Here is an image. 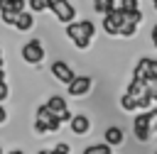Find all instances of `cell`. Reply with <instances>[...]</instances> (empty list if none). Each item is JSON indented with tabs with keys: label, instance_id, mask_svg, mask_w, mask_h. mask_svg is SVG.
Listing matches in <instances>:
<instances>
[{
	"label": "cell",
	"instance_id": "d4e9b609",
	"mask_svg": "<svg viewBox=\"0 0 157 154\" xmlns=\"http://www.w3.org/2000/svg\"><path fill=\"white\" fill-rule=\"evenodd\" d=\"M56 2H59V0H47V10H49L52 5H56Z\"/></svg>",
	"mask_w": 157,
	"mask_h": 154
},
{
	"label": "cell",
	"instance_id": "5bb4252c",
	"mask_svg": "<svg viewBox=\"0 0 157 154\" xmlns=\"http://www.w3.org/2000/svg\"><path fill=\"white\" fill-rule=\"evenodd\" d=\"M81 154H113V147L105 144V142H103V144H88Z\"/></svg>",
	"mask_w": 157,
	"mask_h": 154
},
{
	"label": "cell",
	"instance_id": "44dd1931",
	"mask_svg": "<svg viewBox=\"0 0 157 154\" xmlns=\"http://www.w3.org/2000/svg\"><path fill=\"white\" fill-rule=\"evenodd\" d=\"M34 132H37V134H47V125H44L42 120H37V117H34Z\"/></svg>",
	"mask_w": 157,
	"mask_h": 154
},
{
	"label": "cell",
	"instance_id": "ffe728a7",
	"mask_svg": "<svg viewBox=\"0 0 157 154\" xmlns=\"http://www.w3.org/2000/svg\"><path fill=\"white\" fill-rule=\"evenodd\" d=\"M145 83H147V93H150L152 103H157V78H152V81H145Z\"/></svg>",
	"mask_w": 157,
	"mask_h": 154
},
{
	"label": "cell",
	"instance_id": "ac0fdd59",
	"mask_svg": "<svg viewBox=\"0 0 157 154\" xmlns=\"http://www.w3.org/2000/svg\"><path fill=\"white\" fill-rule=\"evenodd\" d=\"M49 154H71V147L66 144V142H56L52 149H47Z\"/></svg>",
	"mask_w": 157,
	"mask_h": 154
},
{
	"label": "cell",
	"instance_id": "7a4b0ae2",
	"mask_svg": "<svg viewBox=\"0 0 157 154\" xmlns=\"http://www.w3.org/2000/svg\"><path fill=\"white\" fill-rule=\"evenodd\" d=\"M157 120V110H145V112H137L135 120H132V132L137 137V142H147L152 137V125Z\"/></svg>",
	"mask_w": 157,
	"mask_h": 154
},
{
	"label": "cell",
	"instance_id": "603a6c76",
	"mask_svg": "<svg viewBox=\"0 0 157 154\" xmlns=\"http://www.w3.org/2000/svg\"><path fill=\"white\" fill-rule=\"evenodd\" d=\"M150 37H152V44H155V49H157V22H155V27H152V34H150Z\"/></svg>",
	"mask_w": 157,
	"mask_h": 154
},
{
	"label": "cell",
	"instance_id": "2e32d148",
	"mask_svg": "<svg viewBox=\"0 0 157 154\" xmlns=\"http://www.w3.org/2000/svg\"><path fill=\"white\" fill-rule=\"evenodd\" d=\"M10 98V83H7V76H5V68H0V103Z\"/></svg>",
	"mask_w": 157,
	"mask_h": 154
},
{
	"label": "cell",
	"instance_id": "cb8c5ba5",
	"mask_svg": "<svg viewBox=\"0 0 157 154\" xmlns=\"http://www.w3.org/2000/svg\"><path fill=\"white\" fill-rule=\"evenodd\" d=\"M5 120H7V110H5V108H2V105H0V125H2V122H5Z\"/></svg>",
	"mask_w": 157,
	"mask_h": 154
},
{
	"label": "cell",
	"instance_id": "7402d4cb",
	"mask_svg": "<svg viewBox=\"0 0 157 154\" xmlns=\"http://www.w3.org/2000/svg\"><path fill=\"white\" fill-rule=\"evenodd\" d=\"M120 7H140V0H120Z\"/></svg>",
	"mask_w": 157,
	"mask_h": 154
},
{
	"label": "cell",
	"instance_id": "9c48e42d",
	"mask_svg": "<svg viewBox=\"0 0 157 154\" xmlns=\"http://www.w3.org/2000/svg\"><path fill=\"white\" fill-rule=\"evenodd\" d=\"M37 120H42V122L47 125V132H56V130L61 127L59 115H54L47 105H39V108H37Z\"/></svg>",
	"mask_w": 157,
	"mask_h": 154
},
{
	"label": "cell",
	"instance_id": "8992f818",
	"mask_svg": "<svg viewBox=\"0 0 157 154\" xmlns=\"http://www.w3.org/2000/svg\"><path fill=\"white\" fill-rule=\"evenodd\" d=\"M91 86H93V78L91 76H74L71 83H66V90L74 98H83V95H88Z\"/></svg>",
	"mask_w": 157,
	"mask_h": 154
},
{
	"label": "cell",
	"instance_id": "4dcf8cb0",
	"mask_svg": "<svg viewBox=\"0 0 157 154\" xmlns=\"http://www.w3.org/2000/svg\"><path fill=\"white\" fill-rule=\"evenodd\" d=\"M155 154H157V152H155Z\"/></svg>",
	"mask_w": 157,
	"mask_h": 154
},
{
	"label": "cell",
	"instance_id": "f1b7e54d",
	"mask_svg": "<svg viewBox=\"0 0 157 154\" xmlns=\"http://www.w3.org/2000/svg\"><path fill=\"white\" fill-rule=\"evenodd\" d=\"M152 5H155V10H157V0H152Z\"/></svg>",
	"mask_w": 157,
	"mask_h": 154
},
{
	"label": "cell",
	"instance_id": "277c9868",
	"mask_svg": "<svg viewBox=\"0 0 157 154\" xmlns=\"http://www.w3.org/2000/svg\"><path fill=\"white\" fill-rule=\"evenodd\" d=\"M125 93L135 98V103H137V110H150V105H152V98H150V93H147V83H145V81H140V78H132Z\"/></svg>",
	"mask_w": 157,
	"mask_h": 154
},
{
	"label": "cell",
	"instance_id": "30bf717a",
	"mask_svg": "<svg viewBox=\"0 0 157 154\" xmlns=\"http://www.w3.org/2000/svg\"><path fill=\"white\" fill-rule=\"evenodd\" d=\"M17 32H29L32 27H34V12H29V10H22V12H17V17H15V24H12Z\"/></svg>",
	"mask_w": 157,
	"mask_h": 154
},
{
	"label": "cell",
	"instance_id": "3957f363",
	"mask_svg": "<svg viewBox=\"0 0 157 154\" xmlns=\"http://www.w3.org/2000/svg\"><path fill=\"white\" fill-rule=\"evenodd\" d=\"M20 56H22V61L29 64V66L42 64V61H44V44H42V39H29V42H25L22 49H20Z\"/></svg>",
	"mask_w": 157,
	"mask_h": 154
},
{
	"label": "cell",
	"instance_id": "e0dca14e",
	"mask_svg": "<svg viewBox=\"0 0 157 154\" xmlns=\"http://www.w3.org/2000/svg\"><path fill=\"white\" fill-rule=\"evenodd\" d=\"M113 7H115V0H93V10L101 12V15H105V12L113 10Z\"/></svg>",
	"mask_w": 157,
	"mask_h": 154
},
{
	"label": "cell",
	"instance_id": "4fadbf2b",
	"mask_svg": "<svg viewBox=\"0 0 157 154\" xmlns=\"http://www.w3.org/2000/svg\"><path fill=\"white\" fill-rule=\"evenodd\" d=\"M54 115H61V112H66L69 110V103H66V98L64 95H49V100L44 103Z\"/></svg>",
	"mask_w": 157,
	"mask_h": 154
},
{
	"label": "cell",
	"instance_id": "5b68a950",
	"mask_svg": "<svg viewBox=\"0 0 157 154\" xmlns=\"http://www.w3.org/2000/svg\"><path fill=\"white\" fill-rule=\"evenodd\" d=\"M132 78H140V81H152V78H157V59H150V56L137 59V64H135V68H132Z\"/></svg>",
	"mask_w": 157,
	"mask_h": 154
},
{
	"label": "cell",
	"instance_id": "6da1fadb",
	"mask_svg": "<svg viewBox=\"0 0 157 154\" xmlns=\"http://www.w3.org/2000/svg\"><path fill=\"white\" fill-rule=\"evenodd\" d=\"M93 34H96V24L91 22V20H74V22H69L66 24V37L74 42V46L76 49H88V44H91V39H93Z\"/></svg>",
	"mask_w": 157,
	"mask_h": 154
},
{
	"label": "cell",
	"instance_id": "52a82bcc",
	"mask_svg": "<svg viewBox=\"0 0 157 154\" xmlns=\"http://www.w3.org/2000/svg\"><path fill=\"white\" fill-rule=\"evenodd\" d=\"M49 10L54 12V17H56L61 24H69V22H74V20H76V7H74L69 0H59V2H56V5H52Z\"/></svg>",
	"mask_w": 157,
	"mask_h": 154
},
{
	"label": "cell",
	"instance_id": "484cf974",
	"mask_svg": "<svg viewBox=\"0 0 157 154\" xmlns=\"http://www.w3.org/2000/svg\"><path fill=\"white\" fill-rule=\"evenodd\" d=\"M7 154H25L22 149H12V152H7Z\"/></svg>",
	"mask_w": 157,
	"mask_h": 154
},
{
	"label": "cell",
	"instance_id": "9a60e30c",
	"mask_svg": "<svg viewBox=\"0 0 157 154\" xmlns=\"http://www.w3.org/2000/svg\"><path fill=\"white\" fill-rule=\"evenodd\" d=\"M120 108H123L125 112H135V110H137V103H135V98H132V95L123 93V95H120Z\"/></svg>",
	"mask_w": 157,
	"mask_h": 154
},
{
	"label": "cell",
	"instance_id": "4316f807",
	"mask_svg": "<svg viewBox=\"0 0 157 154\" xmlns=\"http://www.w3.org/2000/svg\"><path fill=\"white\" fill-rule=\"evenodd\" d=\"M152 130H155V132H157V120H155V125H152Z\"/></svg>",
	"mask_w": 157,
	"mask_h": 154
},
{
	"label": "cell",
	"instance_id": "8fae6325",
	"mask_svg": "<svg viewBox=\"0 0 157 154\" xmlns=\"http://www.w3.org/2000/svg\"><path fill=\"white\" fill-rule=\"evenodd\" d=\"M123 139H125V132H123L118 125H110V127H105V132H103V142H105V144H110V147H118V144H123Z\"/></svg>",
	"mask_w": 157,
	"mask_h": 154
},
{
	"label": "cell",
	"instance_id": "83f0119b",
	"mask_svg": "<svg viewBox=\"0 0 157 154\" xmlns=\"http://www.w3.org/2000/svg\"><path fill=\"white\" fill-rule=\"evenodd\" d=\"M37 154H49V152H47V149H42V152H37Z\"/></svg>",
	"mask_w": 157,
	"mask_h": 154
},
{
	"label": "cell",
	"instance_id": "ba28073f",
	"mask_svg": "<svg viewBox=\"0 0 157 154\" xmlns=\"http://www.w3.org/2000/svg\"><path fill=\"white\" fill-rule=\"evenodd\" d=\"M49 68H52V76H54L59 83H64V86H66V83H71V78L76 76V73H74V68H71L66 61H54Z\"/></svg>",
	"mask_w": 157,
	"mask_h": 154
},
{
	"label": "cell",
	"instance_id": "d6986e66",
	"mask_svg": "<svg viewBox=\"0 0 157 154\" xmlns=\"http://www.w3.org/2000/svg\"><path fill=\"white\" fill-rule=\"evenodd\" d=\"M47 10V0H29V12H44Z\"/></svg>",
	"mask_w": 157,
	"mask_h": 154
},
{
	"label": "cell",
	"instance_id": "7c38bea8",
	"mask_svg": "<svg viewBox=\"0 0 157 154\" xmlns=\"http://www.w3.org/2000/svg\"><path fill=\"white\" fill-rule=\"evenodd\" d=\"M69 127H71V132H74V134H86V132L91 130V120H88L86 115H71Z\"/></svg>",
	"mask_w": 157,
	"mask_h": 154
},
{
	"label": "cell",
	"instance_id": "f546056e",
	"mask_svg": "<svg viewBox=\"0 0 157 154\" xmlns=\"http://www.w3.org/2000/svg\"><path fill=\"white\" fill-rule=\"evenodd\" d=\"M0 154H2V147H0Z\"/></svg>",
	"mask_w": 157,
	"mask_h": 154
}]
</instances>
